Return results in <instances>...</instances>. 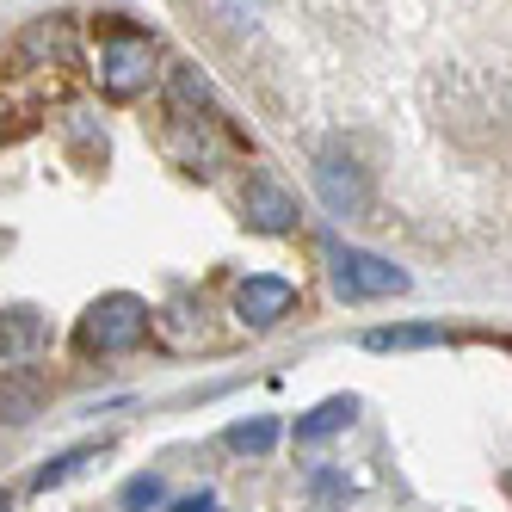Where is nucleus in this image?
Here are the masks:
<instances>
[{
	"instance_id": "8",
	"label": "nucleus",
	"mask_w": 512,
	"mask_h": 512,
	"mask_svg": "<svg viewBox=\"0 0 512 512\" xmlns=\"http://www.w3.org/2000/svg\"><path fill=\"white\" fill-rule=\"evenodd\" d=\"M352 420H358V401H352V395H327L321 408H309V414L297 420V445H321V438L346 432Z\"/></svg>"
},
{
	"instance_id": "3",
	"label": "nucleus",
	"mask_w": 512,
	"mask_h": 512,
	"mask_svg": "<svg viewBox=\"0 0 512 512\" xmlns=\"http://www.w3.org/2000/svg\"><path fill=\"white\" fill-rule=\"evenodd\" d=\"M161 50L149 31H136V25H112L105 31V44H99V87L112 93V99H136V93H149V81L161 75Z\"/></svg>"
},
{
	"instance_id": "11",
	"label": "nucleus",
	"mask_w": 512,
	"mask_h": 512,
	"mask_svg": "<svg viewBox=\"0 0 512 512\" xmlns=\"http://www.w3.org/2000/svg\"><path fill=\"white\" fill-rule=\"evenodd\" d=\"M278 445V420H241V426H229V451H241V457H266Z\"/></svg>"
},
{
	"instance_id": "10",
	"label": "nucleus",
	"mask_w": 512,
	"mask_h": 512,
	"mask_svg": "<svg viewBox=\"0 0 512 512\" xmlns=\"http://www.w3.org/2000/svg\"><path fill=\"white\" fill-rule=\"evenodd\" d=\"M445 340H451L445 327H371L364 334L371 352H408V346H445Z\"/></svg>"
},
{
	"instance_id": "5",
	"label": "nucleus",
	"mask_w": 512,
	"mask_h": 512,
	"mask_svg": "<svg viewBox=\"0 0 512 512\" xmlns=\"http://www.w3.org/2000/svg\"><path fill=\"white\" fill-rule=\"evenodd\" d=\"M290 309H297V284H290V278L260 272V278H247V284L235 290V315H241L247 327H278Z\"/></svg>"
},
{
	"instance_id": "12",
	"label": "nucleus",
	"mask_w": 512,
	"mask_h": 512,
	"mask_svg": "<svg viewBox=\"0 0 512 512\" xmlns=\"http://www.w3.org/2000/svg\"><path fill=\"white\" fill-rule=\"evenodd\" d=\"M93 451H99V445H75V451H56V457H50V463H44L38 475H31V488H38V494L62 488V482H68V475H75V469H81V463H87Z\"/></svg>"
},
{
	"instance_id": "9",
	"label": "nucleus",
	"mask_w": 512,
	"mask_h": 512,
	"mask_svg": "<svg viewBox=\"0 0 512 512\" xmlns=\"http://www.w3.org/2000/svg\"><path fill=\"white\" fill-rule=\"evenodd\" d=\"M44 346V315L38 309H7L0 315V358H25Z\"/></svg>"
},
{
	"instance_id": "13",
	"label": "nucleus",
	"mask_w": 512,
	"mask_h": 512,
	"mask_svg": "<svg viewBox=\"0 0 512 512\" xmlns=\"http://www.w3.org/2000/svg\"><path fill=\"white\" fill-rule=\"evenodd\" d=\"M161 500H167V482H161V475H130L124 494H118L124 512H149V506H161Z\"/></svg>"
},
{
	"instance_id": "1",
	"label": "nucleus",
	"mask_w": 512,
	"mask_h": 512,
	"mask_svg": "<svg viewBox=\"0 0 512 512\" xmlns=\"http://www.w3.org/2000/svg\"><path fill=\"white\" fill-rule=\"evenodd\" d=\"M149 321L155 309L130 297V290H112V297H99L81 321H75V352L81 358H118V352H136L149 340Z\"/></svg>"
},
{
	"instance_id": "6",
	"label": "nucleus",
	"mask_w": 512,
	"mask_h": 512,
	"mask_svg": "<svg viewBox=\"0 0 512 512\" xmlns=\"http://www.w3.org/2000/svg\"><path fill=\"white\" fill-rule=\"evenodd\" d=\"M44 401H50V383L38 371H25V364H0V420H7V426L38 420Z\"/></svg>"
},
{
	"instance_id": "14",
	"label": "nucleus",
	"mask_w": 512,
	"mask_h": 512,
	"mask_svg": "<svg viewBox=\"0 0 512 512\" xmlns=\"http://www.w3.org/2000/svg\"><path fill=\"white\" fill-rule=\"evenodd\" d=\"M173 512H216L210 494H186V500H173Z\"/></svg>"
},
{
	"instance_id": "4",
	"label": "nucleus",
	"mask_w": 512,
	"mask_h": 512,
	"mask_svg": "<svg viewBox=\"0 0 512 512\" xmlns=\"http://www.w3.org/2000/svg\"><path fill=\"white\" fill-rule=\"evenodd\" d=\"M241 216H247V229H260V235H290L297 229V198H290L278 179L253 173L247 192H241Z\"/></svg>"
},
{
	"instance_id": "2",
	"label": "nucleus",
	"mask_w": 512,
	"mask_h": 512,
	"mask_svg": "<svg viewBox=\"0 0 512 512\" xmlns=\"http://www.w3.org/2000/svg\"><path fill=\"white\" fill-rule=\"evenodd\" d=\"M321 260H327V278H334V290L346 303H377V297H401V290H408V272L395 260H383V253H371V247H352V241L327 235Z\"/></svg>"
},
{
	"instance_id": "7",
	"label": "nucleus",
	"mask_w": 512,
	"mask_h": 512,
	"mask_svg": "<svg viewBox=\"0 0 512 512\" xmlns=\"http://www.w3.org/2000/svg\"><path fill=\"white\" fill-rule=\"evenodd\" d=\"M315 186H321L327 210H340V216L364 210V173H358L346 155H321V167H315Z\"/></svg>"
},
{
	"instance_id": "15",
	"label": "nucleus",
	"mask_w": 512,
	"mask_h": 512,
	"mask_svg": "<svg viewBox=\"0 0 512 512\" xmlns=\"http://www.w3.org/2000/svg\"><path fill=\"white\" fill-rule=\"evenodd\" d=\"M0 512H13V494H7V488H0Z\"/></svg>"
}]
</instances>
